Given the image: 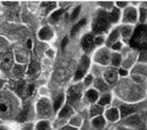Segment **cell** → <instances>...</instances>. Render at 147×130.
<instances>
[{
	"mask_svg": "<svg viewBox=\"0 0 147 130\" xmlns=\"http://www.w3.org/2000/svg\"><path fill=\"white\" fill-rule=\"evenodd\" d=\"M109 28V18L105 11H98L95 17L93 24H92V29L95 33H102Z\"/></svg>",
	"mask_w": 147,
	"mask_h": 130,
	"instance_id": "1",
	"label": "cell"
},
{
	"mask_svg": "<svg viewBox=\"0 0 147 130\" xmlns=\"http://www.w3.org/2000/svg\"><path fill=\"white\" fill-rule=\"evenodd\" d=\"M131 44L133 48L143 49L146 44V27L145 25H141L136 29L135 34L131 40Z\"/></svg>",
	"mask_w": 147,
	"mask_h": 130,
	"instance_id": "2",
	"label": "cell"
},
{
	"mask_svg": "<svg viewBox=\"0 0 147 130\" xmlns=\"http://www.w3.org/2000/svg\"><path fill=\"white\" fill-rule=\"evenodd\" d=\"M13 113V103L6 97H0V116L8 117Z\"/></svg>",
	"mask_w": 147,
	"mask_h": 130,
	"instance_id": "3",
	"label": "cell"
},
{
	"mask_svg": "<svg viewBox=\"0 0 147 130\" xmlns=\"http://www.w3.org/2000/svg\"><path fill=\"white\" fill-rule=\"evenodd\" d=\"M36 111L38 116L42 118L44 117H48L51 113V104L50 102L48 101L46 98L40 99V101L37 102L36 105Z\"/></svg>",
	"mask_w": 147,
	"mask_h": 130,
	"instance_id": "4",
	"label": "cell"
},
{
	"mask_svg": "<svg viewBox=\"0 0 147 130\" xmlns=\"http://www.w3.org/2000/svg\"><path fill=\"white\" fill-rule=\"evenodd\" d=\"M88 66H89V59H88V57H86V56L82 57L81 61H80L79 67H78V70H77L76 76H75V80H76V81H78V80L83 78V76H84L85 72H86Z\"/></svg>",
	"mask_w": 147,
	"mask_h": 130,
	"instance_id": "5",
	"label": "cell"
},
{
	"mask_svg": "<svg viewBox=\"0 0 147 130\" xmlns=\"http://www.w3.org/2000/svg\"><path fill=\"white\" fill-rule=\"evenodd\" d=\"M81 87L80 86H73L69 88L67 92V97L69 102H76L78 101L81 97Z\"/></svg>",
	"mask_w": 147,
	"mask_h": 130,
	"instance_id": "6",
	"label": "cell"
},
{
	"mask_svg": "<svg viewBox=\"0 0 147 130\" xmlns=\"http://www.w3.org/2000/svg\"><path fill=\"white\" fill-rule=\"evenodd\" d=\"M13 66V56L11 53H6L3 56L1 62H0V67L3 70H8Z\"/></svg>",
	"mask_w": 147,
	"mask_h": 130,
	"instance_id": "7",
	"label": "cell"
},
{
	"mask_svg": "<svg viewBox=\"0 0 147 130\" xmlns=\"http://www.w3.org/2000/svg\"><path fill=\"white\" fill-rule=\"evenodd\" d=\"M95 60L96 62H98L100 64H108L110 62V53L108 52L107 49H102L100 51H98L95 56Z\"/></svg>",
	"mask_w": 147,
	"mask_h": 130,
	"instance_id": "8",
	"label": "cell"
},
{
	"mask_svg": "<svg viewBox=\"0 0 147 130\" xmlns=\"http://www.w3.org/2000/svg\"><path fill=\"white\" fill-rule=\"evenodd\" d=\"M137 20V11L135 8L129 7L124 11V17H123V21L127 22V23H134Z\"/></svg>",
	"mask_w": 147,
	"mask_h": 130,
	"instance_id": "9",
	"label": "cell"
},
{
	"mask_svg": "<svg viewBox=\"0 0 147 130\" xmlns=\"http://www.w3.org/2000/svg\"><path fill=\"white\" fill-rule=\"evenodd\" d=\"M82 47L86 52L91 51L92 47H93V37L90 34H87V35H85L83 37V39H82Z\"/></svg>",
	"mask_w": 147,
	"mask_h": 130,
	"instance_id": "10",
	"label": "cell"
},
{
	"mask_svg": "<svg viewBox=\"0 0 147 130\" xmlns=\"http://www.w3.org/2000/svg\"><path fill=\"white\" fill-rule=\"evenodd\" d=\"M38 37L42 40H50L53 37V31L49 27H44L38 32Z\"/></svg>",
	"mask_w": 147,
	"mask_h": 130,
	"instance_id": "11",
	"label": "cell"
},
{
	"mask_svg": "<svg viewBox=\"0 0 147 130\" xmlns=\"http://www.w3.org/2000/svg\"><path fill=\"white\" fill-rule=\"evenodd\" d=\"M105 80L110 84H113L117 80V72H116L115 69H108L105 72Z\"/></svg>",
	"mask_w": 147,
	"mask_h": 130,
	"instance_id": "12",
	"label": "cell"
},
{
	"mask_svg": "<svg viewBox=\"0 0 147 130\" xmlns=\"http://www.w3.org/2000/svg\"><path fill=\"white\" fill-rule=\"evenodd\" d=\"M137 111V107L134 105H122L120 107V113H121V117H125V116H129V115L133 114Z\"/></svg>",
	"mask_w": 147,
	"mask_h": 130,
	"instance_id": "13",
	"label": "cell"
},
{
	"mask_svg": "<svg viewBox=\"0 0 147 130\" xmlns=\"http://www.w3.org/2000/svg\"><path fill=\"white\" fill-rule=\"evenodd\" d=\"M106 117H107L108 120H110V121H116V120L119 118V114H118V111L116 109H109L106 114Z\"/></svg>",
	"mask_w": 147,
	"mask_h": 130,
	"instance_id": "14",
	"label": "cell"
},
{
	"mask_svg": "<svg viewBox=\"0 0 147 130\" xmlns=\"http://www.w3.org/2000/svg\"><path fill=\"white\" fill-rule=\"evenodd\" d=\"M13 72L16 76H22L25 73V67L23 65H15L13 68Z\"/></svg>",
	"mask_w": 147,
	"mask_h": 130,
	"instance_id": "15",
	"label": "cell"
},
{
	"mask_svg": "<svg viewBox=\"0 0 147 130\" xmlns=\"http://www.w3.org/2000/svg\"><path fill=\"white\" fill-rule=\"evenodd\" d=\"M92 124H93V126H94L95 128L100 129V128H102L105 126V120H104V118L100 116V117H96L95 119H93Z\"/></svg>",
	"mask_w": 147,
	"mask_h": 130,
	"instance_id": "16",
	"label": "cell"
},
{
	"mask_svg": "<svg viewBox=\"0 0 147 130\" xmlns=\"http://www.w3.org/2000/svg\"><path fill=\"white\" fill-rule=\"evenodd\" d=\"M35 130H51V126L48 121H40L35 126Z\"/></svg>",
	"mask_w": 147,
	"mask_h": 130,
	"instance_id": "17",
	"label": "cell"
},
{
	"mask_svg": "<svg viewBox=\"0 0 147 130\" xmlns=\"http://www.w3.org/2000/svg\"><path fill=\"white\" fill-rule=\"evenodd\" d=\"M108 18L110 19V21H112L113 23L117 22L119 19V11L117 9V8H113V11H111L110 15L108 16Z\"/></svg>",
	"mask_w": 147,
	"mask_h": 130,
	"instance_id": "18",
	"label": "cell"
},
{
	"mask_svg": "<svg viewBox=\"0 0 147 130\" xmlns=\"http://www.w3.org/2000/svg\"><path fill=\"white\" fill-rule=\"evenodd\" d=\"M85 24H86V20H85V19H83V20H81V21H80L78 24H76V25L74 26L73 30H71V35H75V34H76L77 32L79 31V30L82 28V27L84 26Z\"/></svg>",
	"mask_w": 147,
	"mask_h": 130,
	"instance_id": "19",
	"label": "cell"
},
{
	"mask_svg": "<svg viewBox=\"0 0 147 130\" xmlns=\"http://www.w3.org/2000/svg\"><path fill=\"white\" fill-rule=\"evenodd\" d=\"M86 96L91 102H94L97 99V97H98V94H97V92L95 90H89V91L87 92Z\"/></svg>",
	"mask_w": 147,
	"mask_h": 130,
	"instance_id": "20",
	"label": "cell"
},
{
	"mask_svg": "<svg viewBox=\"0 0 147 130\" xmlns=\"http://www.w3.org/2000/svg\"><path fill=\"white\" fill-rule=\"evenodd\" d=\"M63 9H58V11H54V13L51 15V21L52 22H57L59 19H60V17H61V15L63 13Z\"/></svg>",
	"mask_w": 147,
	"mask_h": 130,
	"instance_id": "21",
	"label": "cell"
},
{
	"mask_svg": "<svg viewBox=\"0 0 147 130\" xmlns=\"http://www.w3.org/2000/svg\"><path fill=\"white\" fill-rule=\"evenodd\" d=\"M119 37V31L118 30H114L112 33L110 34V36H109V39H108V42L109 44H113L115 42Z\"/></svg>",
	"mask_w": 147,
	"mask_h": 130,
	"instance_id": "22",
	"label": "cell"
},
{
	"mask_svg": "<svg viewBox=\"0 0 147 130\" xmlns=\"http://www.w3.org/2000/svg\"><path fill=\"white\" fill-rule=\"evenodd\" d=\"M71 114H73V109H71V107H64V109H63L62 111L60 112V114H59V117H61V118L68 117V116H71Z\"/></svg>",
	"mask_w": 147,
	"mask_h": 130,
	"instance_id": "23",
	"label": "cell"
},
{
	"mask_svg": "<svg viewBox=\"0 0 147 130\" xmlns=\"http://www.w3.org/2000/svg\"><path fill=\"white\" fill-rule=\"evenodd\" d=\"M102 109L100 105H94V107H92L91 109H90L91 116H97V115L102 114Z\"/></svg>",
	"mask_w": 147,
	"mask_h": 130,
	"instance_id": "24",
	"label": "cell"
},
{
	"mask_svg": "<svg viewBox=\"0 0 147 130\" xmlns=\"http://www.w3.org/2000/svg\"><path fill=\"white\" fill-rule=\"evenodd\" d=\"M120 62H121L120 55L114 54L113 56H112V63H113V65H115V66H118V65L120 64Z\"/></svg>",
	"mask_w": 147,
	"mask_h": 130,
	"instance_id": "25",
	"label": "cell"
},
{
	"mask_svg": "<svg viewBox=\"0 0 147 130\" xmlns=\"http://www.w3.org/2000/svg\"><path fill=\"white\" fill-rule=\"evenodd\" d=\"M111 101V95H104V96L100 98V105H106V104H108L109 102Z\"/></svg>",
	"mask_w": 147,
	"mask_h": 130,
	"instance_id": "26",
	"label": "cell"
},
{
	"mask_svg": "<svg viewBox=\"0 0 147 130\" xmlns=\"http://www.w3.org/2000/svg\"><path fill=\"white\" fill-rule=\"evenodd\" d=\"M62 101H63V96H62V95H60V96H58L57 98H56L55 102H54V109H55V111H57V109L60 107Z\"/></svg>",
	"mask_w": 147,
	"mask_h": 130,
	"instance_id": "27",
	"label": "cell"
},
{
	"mask_svg": "<svg viewBox=\"0 0 147 130\" xmlns=\"http://www.w3.org/2000/svg\"><path fill=\"white\" fill-rule=\"evenodd\" d=\"M95 86H96V88L100 89V90H107V85H106L102 80H96Z\"/></svg>",
	"mask_w": 147,
	"mask_h": 130,
	"instance_id": "28",
	"label": "cell"
},
{
	"mask_svg": "<svg viewBox=\"0 0 147 130\" xmlns=\"http://www.w3.org/2000/svg\"><path fill=\"white\" fill-rule=\"evenodd\" d=\"M27 115H28V109H25L23 112L21 113V114L19 115L18 120H19V121H25V120H26V118H27Z\"/></svg>",
	"mask_w": 147,
	"mask_h": 130,
	"instance_id": "29",
	"label": "cell"
},
{
	"mask_svg": "<svg viewBox=\"0 0 147 130\" xmlns=\"http://www.w3.org/2000/svg\"><path fill=\"white\" fill-rule=\"evenodd\" d=\"M38 69V66H37L36 63L32 62L31 65H30V67H29V70H28V73L29 74H32V73H35V71Z\"/></svg>",
	"mask_w": 147,
	"mask_h": 130,
	"instance_id": "30",
	"label": "cell"
},
{
	"mask_svg": "<svg viewBox=\"0 0 147 130\" xmlns=\"http://www.w3.org/2000/svg\"><path fill=\"white\" fill-rule=\"evenodd\" d=\"M122 30V34H123L124 37H129V34H131V27H123V28L121 29Z\"/></svg>",
	"mask_w": 147,
	"mask_h": 130,
	"instance_id": "31",
	"label": "cell"
},
{
	"mask_svg": "<svg viewBox=\"0 0 147 130\" xmlns=\"http://www.w3.org/2000/svg\"><path fill=\"white\" fill-rule=\"evenodd\" d=\"M55 3L54 2H44V3H42V7H47V11H50L51 8H53V7H55Z\"/></svg>",
	"mask_w": 147,
	"mask_h": 130,
	"instance_id": "32",
	"label": "cell"
},
{
	"mask_svg": "<svg viewBox=\"0 0 147 130\" xmlns=\"http://www.w3.org/2000/svg\"><path fill=\"white\" fill-rule=\"evenodd\" d=\"M80 9H81V7L78 6V7L74 11L73 15H71V20H74V19H76V17H78V15H79V13H80Z\"/></svg>",
	"mask_w": 147,
	"mask_h": 130,
	"instance_id": "33",
	"label": "cell"
},
{
	"mask_svg": "<svg viewBox=\"0 0 147 130\" xmlns=\"http://www.w3.org/2000/svg\"><path fill=\"white\" fill-rule=\"evenodd\" d=\"M91 82H92V76H88L86 78H85V85H86V86L90 85V84H91Z\"/></svg>",
	"mask_w": 147,
	"mask_h": 130,
	"instance_id": "34",
	"label": "cell"
},
{
	"mask_svg": "<svg viewBox=\"0 0 147 130\" xmlns=\"http://www.w3.org/2000/svg\"><path fill=\"white\" fill-rule=\"evenodd\" d=\"M102 42H104V39H102V37H96V38H95V44H102Z\"/></svg>",
	"mask_w": 147,
	"mask_h": 130,
	"instance_id": "35",
	"label": "cell"
},
{
	"mask_svg": "<svg viewBox=\"0 0 147 130\" xmlns=\"http://www.w3.org/2000/svg\"><path fill=\"white\" fill-rule=\"evenodd\" d=\"M112 48H113L114 50H119L121 48V44H120V42H117V44H113V47H112Z\"/></svg>",
	"mask_w": 147,
	"mask_h": 130,
	"instance_id": "36",
	"label": "cell"
},
{
	"mask_svg": "<svg viewBox=\"0 0 147 130\" xmlns=\"http://www.w3.org/2000/svg\"><path fill=\"white\" fill-rule=\"evenodd\" d=\"M66 44H67V38H64L63 39V42H62V46H61V48H62V49H64V48H65V46H66Z\"/></svg>",
	"mask_w": 147,
	"mask_h": 130,
	"instance_id": "37",
	"label": "cell"
},
{
	"mask_svg": "<svg viewBox=\"0 0 147 130\" xmlns=\"http://www.w3.org/2000/svg\"><path fill=\"white\" fill-rule=\"evenodd\" d=\"M119 73H120V74H121V76H126V74H127V72H126V71L125 70H123V69H121V70L120 71H119Z\"/></svg>",
	"mask_w": 147,
	"mask_h": 130,
	"instance_id": "38",
	"label": "cell"
},
{
	"mask_svg": "<svg viewBox=\"0 0 147 130\" xmlns=\"http://www.w3.org/2000/svg\"><path fill=\"white\" fill-rule=\"evenodd\" d=\"M4 4H5V5H17V4H18V3H16V2H5L4 3Z\"/></svg>",
	"mask_w": 147,
	"mask_h": 130,
	"instance_id": "39",
	"label": "cell"
},
{
	"mask_svg": "<svg viewBox=\"0 0 147 130\" xmlns=\"http://www.w3.org/2000/svg\"><path fill=\"white\" fill-rule=\"evenodd\" d=\"M62 130H78V129H76V128H73V127H64Z\"/></svg>",
	"mask_w": 147,
	"mask_h": 130,
	"instance_id": "40",
	"label": "cell"
},
{
	"mask_svg": "<svg viewBox=\"0 0 147 130\" xmlns=\"http://www.w3.org/2000/svg\"><path fill=\"white\" fill-rule=\"evenodd\" d=\"M23 130H32V126H31V125H28V126L24 128Z\"/></svg>",
	"mask_w": 147,
	"mask_h": 130,
	"instance_id": "41",
	"label": "cell"
},
{
	"mask_svg": "<svg viewBox=\"0 0 147 130\" xmlns=\"http://www.w3.org/2000/svg\"><path fill=\"white\" fill-rule=\"evenodd\" d=\"M118 5H119V6H124V5H126V3H125V2H119V3H118Z\"/></svg>",
	"mask_w": 147,
	"mask_h": 130,
	"instance_id": "42",
	"label": "cell"
},
{
	"mask_svg": "<svg viewBox=\"0 0 147 130\" xmlns=\"http://www.w3.org/2000/svg\"><path fill=\"white\" fill-rule=\"evenodd\" d=\"M0 130H7L5 127H0Z\"/></svg>",
	"mask_w": 147,
	"mask_h": 130,
	"instance_id": "43",
	"label": "cell"
}]
</instances>
